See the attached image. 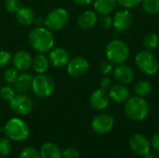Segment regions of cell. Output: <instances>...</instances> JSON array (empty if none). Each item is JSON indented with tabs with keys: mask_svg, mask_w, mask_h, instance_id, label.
Wrapping results in <instances>:
<instances>
[{
	"mask_svg": "<svg viewBox=\"0 0 159 158\" xmlns=\"http://www.w3.org/2000/svg\"><path fill=\"white\" fill-rule=\"evenodd\" d=\"M28 42L36 52L47 53L54 47L55 39L52 31L44 26H37L30 31Z\"/></svg>",
	"mask_w": 159,
	"mask_h": 158,
	"instance_id": "1",
	"label": "cell"
},
{
	"mask_svg": "<svg viewBox=\"0 0 159 158\" xmlns=\"http://www.w3.org/2000/svg\"><path fill=\"white\" fill-rule=\"evenodd\" d=\"M124 111L128 118L132 121H142L149 115L150 107L147 101L140 96L129 97L124 106Z\"/></svg>",
	"mask_w": 159,
	"mask_h": 158,
	"instance_id": "2",
	"label": "cell"
},
{
	"mask_svg": "<svg viewBox=\"0 0 159 158\" xmlns=\"http://www.w3.org/2000/svg\"><path fill=\"white\" fill-rule=\"evenodd\" d=\"M130 49L128 44L119 39L111 40L105 48V55L107 60L114 64L124 63L129 58Z\"/></svg>",
	"mask_w": 159,
	"mask_h": 158,
	"instance_id": "3",
	"label": "cell"
},
{
	"mask_svg": "<svg viewBox=\"0 0 159 158\" xmlns=\"http://www.w3.org/2000/svg\"><path fill=\"white\" fill-rule=\"evenodd\" d=\"M4 132L9 140L15 142H23L30 134L27 124L18 117L11 118L7 122L4 127Z\"/></svg>",
	"mask_w": 159,
	"mask_h": 158,
	"instance_id": "4",
	"label": "cell"
},
{
	"mask_svg": "<svg viewBox=\"0 0 159 158\" xmlns=\"http://www.w3.org/2000/svg\"><path fill=\"white\" fill-rule=\"evenodd\" d=\"M137 68L146 75H154L159 70V63L155 54L147 49L140 51L135 56Z\"/></svg>",
	"mask_w": 159,
	"mask_h": 158,
	"instance_id": "5",
	"label": "cell"
},
{
	"mask_svg": "<svg viewBox=\"0 0 159 158\" xmlns=\"http://www.w3.org/2000/svg\"><path fill=\"white\" fill-rule=\"evenodd\" d=\"M45 26L50 31L58 32L62 30L69 21V13L63 7H56L50 10L45 20Z\"/></svg>",
	"mask_w": 159,
	"mask_h": 158,
	"instance_id": "6",
	"label": "cell"
},
{
	"mask_svg": "<svg viewBox=\"0 0 159 158\" xmlns=\"http://www.w3.org/2000/svg\"><path fill=\"white\" fill-rule=\"evenodd\" d=\"M32 90L39 98H48L55 90V82L48 74H37L33 78Z\"/></svg>",
	"mask_w": 159,
	"mask_h": 158,
	"instance_id": "7",
	"label": "cell"
},
{
	"mask_svg": "<svg viewBox=\"0 0 159 158\" xmlns=\"http://www.w3.org/2000/svg\"><path fill=\"white\" fill-rule=\"evenodd\" d=\"M10 109L19 115H26L33 110L34 103L31 98L22 93L15 94L13 99L9 102Z\"/></svg>",
	"mask_w": 159,
	"mask_h": 158,
	"instance_id": "8",
	"label": "cell"
},
{
	"mask_svg": "<svg viewBox=\"0 0 159 158\" xmlns=\"http://www.w3.org/2000/svg\"><path fill=\"white\" fill-rule=\"evenodd\" d=\"M66 67L67 73L71 77L80 78L88 73L89 69V63L86 58L76 56L73 59H70Z\"/></svg>",
	"mask_w": 159,
	"mask_h": 158,
	"instance_id": "9",
	"label": "cell"
},
{
	"mask_svg": "<svg viewBox=\"0 0 159 158\" xmlns=\"http://www.w3.org/2000/svg\"><path fill=\"white\" fill-rule=\"evenodd\" d=\"M114 125H115L114 117L111 115L105 113L97 115L91 122L92 129L98 134L108 133L109 131L112 130Z\"/></svg>",
	"mask_w": 159,
	"mask_h": 158,
	"instance_id": "10",
	"label": "cell"
},
{
	"mask_svg": "<svg viewBox=\"0 0 159 158\" xmlns=\"http://www.w3.org/2000/svg\"><path fill=\"white\" fill-rule=\"evenodd\" d=\"M129 143L131 151L139 156H144L147 153L150 152L151 149V142L148 141L146 136L141 133L132 135Z\"/></svg>",
	"mask_w": 159,
	"mask_h": 158,
	"instance_id": "11",
	"label": "cell"
},
{
	"mask_svg": "<svg viewBox=\"0 0 159 158\" xmlns=\"http://www.w3.org/2000/svg\"><path fill=\"white\" fill-rule=\"evenodd\" d=\"M48 61L49 63L55 68H63L67 65L70 61L69 52L61 47H52L48 51Z\"/></svg>",
	"mask_w": 159,
	"mask_h": 158,
	"instance_id": "12",
	"label": "cell"
},
{
	"mask_svg": "<svg viewBox=\"0 0 159 158\" xmlns=\"http://www.w3.org/2000/svg\"><path fill=\"white\" fill-rule=\"evenodd\" d=\"M133 21V17L129 9H120L116 12L113 17V26L117 31H126L130 28Z\"/></svg>",
	"mask_w": 159,
	"mask_h": 158,
	"instance_id": "13",
	"label": "cell"
},
{
	"mask_svg": "<svg viewBox=\"0 0 159 158\" xmlns=\"http://www.w3.org/2000/svg\"><path fill=\"white\" fill-rule=\"evenodd\" d=\"M113 75L117 83L123 85L130 84L134 80L135 76L132 68L124 63L116 64V66L113 70Z\"/></svg>",
	"mask_w": 159,
	"mask_h": 158,
	"instance_id": "14",
	"label": "cell"
},
{
	"mask_svg": "<svg viewBox=\"0 0 159 158\" xmlns=\"http://www.w3.org/2000/svg\"><path fill=\"white\" fill-rule=\"evenodd\" d=\"M109 102H110V98L107 90H104L101 88L94 90L89 98L90 106L97 111L104 110L109 105Z\"/></svg>",
	"mask_w": 159,
	"mask_h": 158,
	"instance_id": "15",
	"label": "cell"
},
{
	"mask_svg": "<svg viewBox=\"0 0 159 158\" xmlns=\"http://www.w3.org/2000/svg\"><path fill=\"white\" fill-rule=\"evenodd\" d=\"M32 62L33 58L26 50H19L12 57V63L19 72L28 71L32 66Z\"/></svg>",
	"mask_w": 159,
	"mask_h": 158,
	"instance_id": "16",
	"label": "cell"
},
{
	"mask_svg": "<svg viewBox=\"0 0 159 158\" xmlns=\"http://www.w3.org/2000/svg\"><path fill=\"white\" fill-rule=\"evenodd\" d=\"M108 95L110 100H112L113 102L122 103L126 102V101L130 97V91L127 85L118 83L110 88V89L108 90Z\"/></svg>",
	"mask_w": 159,
	"mask_h": 158,
	"instance_id": "17",
	"label": "cell"
},
{
	"mask_svg": "<svg viewBox=\"0 0 159 158\" xmlns=\"http://www.w3.org/2000/svg\"><path fill=\"white\" fill-rule=\"evenodd\" d=\"M33 76L32 74L23 72L21 74L19 75L17 80L12 84V88H14L16 93H26L30 89H32L33 84Z\"/></svg>",
	"mask_w": 159,
	"mask_h": 158,
	"instance_id": "18",
	"label": "cell"
},
{
	"mask_svg": "<svg viewBox=\"0 0 159 158\" xmlns=\"http://www.w3.org/2000/svg\"><path fill=\"white\" fill-rule=\"evenodd\" d=\"M98 22L97 13L93 10L83 11L77 18V25L84 30L92 28Z\"/></svg>",
	"mask_w": 159,
	"mask_h": 158,
	"instance_id": "19",
	"label": "cell"
},
{
	"mask_svg": "<svg viewBox=\"0 0 159 158\" xmlns=\"http://www.w3.org/2000/svg\"><path fill=\"white\" fill-rule=\"evenodd\" d=\"M17 21L23 25V26H29L34 22L35 15L34 10L29 7H21L20 9L15 14Z\"/></svg>",
	"mask_w": 159,
	"mask_h": 158,
	"instance_id": "20",
	"label": "cell"
},
{
	"mask_svg": "<svg viewBox=\"0 0 159 158\" xmlns=\"http://www.w3.org/2000/svg\"><path fill=\"white\" fill-rule=\"evenodd\" d=\"M116 0H94L93 7L96 13L100 15H109L116 7Z\"/></svg>",
	"mask_w": 159,
	"mask_h": 158,
	"instance_id": "21",
	"label": "cell"
},
{
	"mask_svg": "<svg viewBox=\"0 0 159 158\" xmlns=\"http://www.w3.org/2000/svg\"><path fill=\"white\" fill-rule=\"evenodd\" d=\"M41 158H62V152L60 147L53 142H46L40 148Z\"/></svg>",
	"mask_w": 159,
	"mask_h": 158,
	"instance_id": "22",
	"label": "cell"
},
{
	"mask_svg": "<svg viewBox=\"0 0 159 158\" xmlns=\"http://www.w3.org/2000/svg\"><path fill=\"white\" fill-rule=\"evenodd\" d=\"M48 58L44 53H38L33 59L32 66L36 74H45L49 67Z\"/></svg>",
	"mask_w": 159,
	"mask_h": 158,
	"instance_id": "23",
	"label": "cell"
},
{
	"mask_svg": "<svg viewBox=\"0 0 159 158\" xmlns=\"http://www.w3.org/2000/svg\"><path fill=\"white\" fill-rule=\"evenodd\" d=\"M153 90V86L148 80H140L134 86V92L137 96L140 97H146L148 96Z\"/></svg>",
	"mask_w": 159,
	"mask_h": 158,
	"instance_id": "24",
	"label": "cell"
},
{
	"mask_svg": "<svg viewBox=\"0 0 159 158\" xmlns=\"http://www.w3.org/2000/svg\"><path fill=\"white\" fill-rule=\"evenodd\" d=\"M143 46L147 50H154L158 47L159 37L156 33H149L143 38Z\"/></svg>",
	"mask_w": 159,
	"mask_h": 158,
	"instance_id": "25",
	"label": "cell"
},
{
	"mask_svg": "<svg viewBox=\"0 0 159 158\" xmlns=\"http://www.w3.org/2000/svg\"><path fill=\"white\" fill-rule=\"evenodd\" d=\"M143 10L151 15L159 14V0H142Z\"/></svg>",
	"mask_w": 159,
	"mask_h": 158,
	"instance_id": "26",
	"label": "cell"
},
{
	"mask_svg": "<svg viewBox=\"0 0 159 158\" xmlns=\"http://www.w3.org/2000/svg\"><path fill=\"white\" fill-rule=\"evenodd\" d=\"M20 74H19V71L15 68V67H9L7 69L5 70L4 72V79L7 83L8 84H13L17 78L19 77Z\"/></svg>",
	"mask_w": 159,
	"mask_h": 158,
	"instance_id": "27",
	"label": "cell"
},
{
	"mask_svg": "<svg viewBox=\"0 0 159 158\" xmlns=\"http://www.w3.org/2000/svg\"><path fill=\"white\" fill-rule=\"evenodd\" d=\"M21 3L20 0H6L5 8L7 12L11 14H16L21 7Z\"/></svg>",
	"mask_w": 159,
	"mask_h": 158,
	"instance_id": "28",
	"label": "cell"
},
{
	"mask_svg": "<svg viewBox=\"0 0 159 158\" xmlns=\"http://www.w3.org/2000/svg\"><path fill=\"white\" fill-rule=\"evenodd\" d=\"M11 151V143L7 137L0 138V156H7Z\"/></svg>",
	"mask_w": 159,
	"mask_h": 158,
	"instance_id": "29",
	"label": "cell"
},
{
	"mask_svg": "<svg viewBox=\"0 0 159 158\" xmlns=\"http://www.w3.org/2000/svg\"><path fill=\"white\" fill-rule=\"evenodd\" d=\"M16 92L14 90V88L10 86H4L1 89H0V97L7 102H10L13 97L15 96Z\"/></svg>",
	"mask_w": 159,
	"mask_h": 158,
	"instance_id": "30",
	"label": "cell"
},
{
	"mask_svg": "<svg viewBox=\"0 0 159 158\" xmlns=\"http://www.w3.org/2000/svg\"><path fill=\"white\" fill-rule=\"evenodd\" d=\"M19 158H41L40 153L34 147H26L24 148L20 154Z\"/></svg>",
	"mask_w": 159,
	"mask_h": 158,
	"instance_id": "31",
	"label": "cell"
},
{
	"mask_svg": "<svg viewBox=\"0 0 159 158\" xmlns=\"http://www.w3.org/2000/svg\"><path fill=\"white\" fill-rule=\"evenodd\" d=\"M12 62V56L7 50H0V68L7 67Z\"/></svg>",
	"mask_w": 159,
	"mask_h": 158,
	"instance_id": "32",
	"label": "cell"
},
{
	"mask_svg": "<svg viewBox=\"0 0 159 158\" xmlns=\"http://www.w3.org/2000/svg\"><path fill=\"white\" fill-rule=\"evenodd\" d=\"M114 63L112 61H110L109 60H104L102 61L101 63H100V66H99V69H100V72L104 74V75H107L109 74H111L114 70Z\"/></svg>",
	"mask_w": 159,
	"mask_h": 158,
	"instance_id": "33",
	"label": "cell"
},
{
	"mask_svg": "<svg viewBox=\"0 0 159 158\" xmlns=\"http://www.w3.org/2000/svg\"><path fill=\"white\" fill-rule=\"evenodd\" d=\"M116 2L123 8L130 9L137 7L142 3V0H116Z\"/></svg>",
	"mask_w": 159,
	"mask_h": 158,
	"instance_id": "34",
	"label": "cell"
},
{
	"mask_svg": "<svg viewBox=\"0 0 159 158\" xmlns=\"http://www.w3.org/2000/svg\"><path fill=\"white\" fill-rule=\"evenodd\" d=\"M98 22L102 28L109 29L113 25V18L109 15H102L101 18L98 19Z\"/></svg>",
	"mask_w": 159,
	"mask_h": 158,
	"instance_id": "35",
	"label": "cell"
},
{
	"mask_svg": "<svg viewBox=\"0 0 159 158\" xmlns=\"http://www.w3.org/2000/svg\"><path fill=\"white\" fill-rule=\"evenodd\" d=\"M78 156V151L74 147H68L62 151V158H77Z\"/></svg>",
	"mask_w": 159,
	"mask_h": 158,
	"instance_id": "36",
	"label": "cell"
},
{
	"mask_svg": "<svg viewBox=\"0 0 159 158\" xmlns=\"http://www.w3.org/2000/svg\"><path fill=\"white\" fill-rule=\"evenodd\" d=\"M112 86H113L112 85V80L108 76H104L101 80V82H100V88H102V89H104V90H109Z\"/></svg>",
	"mask_w": 159,
	"mask_h": 158,
	"instance_id": "37",
	"label": "cell"
},
{
	"mask_svg": "<svg viewBox=\"0 0 159 158\" xmlns=\"http://www.w3.org/2000/svg\"><path fill=\"white\" fill-rule=\"evenodd\" d=\"M151 145L153 146V148L159 152V132L155 133L153 136H152V139H151Z\"/></svg>",
	"mask_w": 159,
	"mask_h": 158,
	"instance_id": "38",
	"label": "cell"
},
{
	"mask_svg": "<svg viewBox=\"0 0 159 158\" xmlns=\"http://www.w3.org/2000/svg\"><path fill=\"white\" fill-rule=\"evenodd\" d=\"M94 0H74V2L77 5H80V6H87V5H89L93 2Z\"/></svg>",
	"mask_w": 159,
	"mask_h": 158,
	"instance_id": "39",
	"label": "cell"
},
{
	"mask_svg": "<svg viewBox=\"0 0 159 158\" xmlns=\"http://www.w3.org/2000/svg\"><path fill=\"white\" fill-rule=\"evenodd\" d=\"M143 158H158L157 157V155H155V154H153V153H151V152H149V153H147Z\"/></svg>",
	"mask_w": 159,
	"mask_h": 158,
	"instance_id": "40",
	"label": "cell"
}]
</instances>
